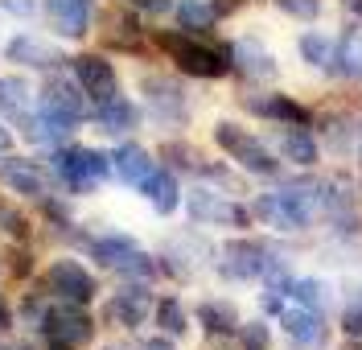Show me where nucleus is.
<instances>
[{"instance_id":"44","label":"nucleus","mask_w":362,"mask_h":350,"mask_svg":"<svg viewBox=\"0 0 362 350\" xmlns=\"http://www.w3.org/2000/svg\"><path fill=\"white\" fill-rule=\"evenodd\" d=\"M350 8H354V17H362V0H350Z\"/></svg>"},{"instance_id":"3","label":"nucleus","mask_w":362,"mask_h":350,"mask_svg":"<svg viewBox=\"0 0 362 350\" xmlns=\"http://www.w3.org/2000/svg\"><path fill=\"white\" fill-rule=\"evenodd\" d=\"M87 252H90V259H99L103 268H112V272H119L128 280L157 276V259L148 252H140L136 239H128V235H95V239H87Z\"/></svg>"},{"instance_id":"32","label":"nucleus","mask_w":362,"mask_h":350,"mask_svg":"<svg viewBox=\"0 0 362 350\" xmlns=\"http://www.w3.org/2000/svg\"><path fill=\"white\" fill-rule=\"evenodd\" d=\"M25 103H29L25 78H17V74H0V112H17V116H21Z\"/></svg>"},{"instance_id":"24","label":"nucleus","mask_w":362,"mask_h":350,"mask_svg":"<svg viewBox=\"0 0 362 350\" xmlns=\"http://www.w3.org/2000/svg\"><path fill=\"white\" fill-rule=\"evenodd\" d=\"M198 326L210 334V338H230V334H239V309L230 301H218V297H210V301L198 305Z\"/></svg>"},{"instance_id":"13","label":"nucleus","mask_w":362,"mask_h":350,"mask_svg":"<svg viewBox=\"0 0 362 350\" xmlns=\"http://www.w3.org/2000/svg\"><path fill=\"white\" fill-rule=\"evenodd\" d=\"M226 54H230V66L239 70L243 78H251V83H272L280 74L272 49L264 42H255V37H239L235 46H226Z\"/></svg>"},{"instance_id":"21","label":"nucleus","mask_w":362,"mask_h":350,"mask_svg":"<svg viewBox=\"0 0 362 350\" xmlns=\"http://www.w3.org/2000/svg\"><path fill=\"white\" fill-rule=\"evenodd\" d=\"M140 194L148 198V206L157 210V214H173V210L181 206V186L177 177H173V169H153L144 182H140Z\"/></svg>"},{"instance_id":"40","label":"nucleus","mask_w":362,"mask_h":350,"mask_svg":"<svg viewBox=\"0 0 362 350\" xmlns=\"http://www.w3.org/2000/svg\"><path fill=\"white\" fill-rule=\"evenodd\" d=\"M0 8H8L17 17H33L37 13V0H0Z\"/></svg>"},{"instance_id":"17","label":"nucleus","mask_w":362,"mask_h":350,"mask_svg":"<svg viewBox=\"0 0 362 350\" xmlns=\"http://www.w3.org/2000/svg\"><path fill=\"white\" fill-rule=\"evenodd\" d=\"M280 326L288 334V342L300 346V350H313V346L325 342V317H321L317 309H309V305L284 309V313H280Z\"/></svg>"},{"instance_id":"23","label":"nucleus","mask_w":362,"mask_h":350,"mask_svg":"<svg viewBox=\"0 0 362 350\" xmlns=\"http://www.w3.org/2000/svg\"><path fill=\"white\" fill-rule=\"evenodd\" d=\"M95 119H99V128H103V132H112V136H124V132H132L136 124H140V112H136L132 99H124V95H112V99L95 103Z\"/></svg>"},{"instance_id":"33","label":"nucleus","mask_w":362,"mask_h":350,"mask_svg":"<svg viewBox=\"0 0 362 350\" xmlns=\"http://www.w3.org/2000/svg\"><path fill=\"white\" fill-rule=\"evenodd\" d=\"M321 128H325V144H329L334 153H341V157L354 153V128L346 124V116H329Z\"/></svg>"},{"instance_id":"16","label":"nucleus","mask_w":362,"mask_h":350,"mask_svg":"<svg viewBox=\"0 0 362 350\" xmlns=\"http://www.w3.org/2000/svg\"><path fill=\"white\" fill-rule=\"evenodd\" d=\"M243 107H247L251 116L259 119H272V124H300V128H309V107H300L296 99H288V95H247L243 99Z\"/></svg>"},{"instance_id":"22","label":"nucleus","mask_w":362,"mask_h":350,"mask_svg":"<svg viewBox=\"0 0 362 350\" xmlns=\"http://www.w3.org/2000/svg\"><path fill=\"white\" fill-rule=\"evenodd\" d=\"M153 169H157V161H153V157H148L140 144H119V148L112 153V173L124 182V186H136V189H140V182H144Z\"/></svg>"},{"instance_id":"37","label":"nucleus","mask_w":362,"mask_h":350,"mask_svg":"<svg viewBox=\"0 0 362 350\" xmlns=\"http://www.w3.org/2000/svg\"><path fill=\"white\" fill-rule=\"evenodd\" d=\"M239 342H243V350H268L272 334H268L264 322H243V326H239Z\"/></svg>"},{"instance_id":"7","label":"nucleus","mask_w":362,"mask_h":350,"mask_svg":"<svg viewBox=\"0 0 362 350\" xmlns=\"http://www.w3.org/2000/svg\"><path fill=\"white\" fill-rule=\"evenodd\" d=\"M42 334L54 342V346H87L95 338V322H90L87 305H70V301H58L45 309V322H42Z\"/></svg>"},{"instance_id":"2","label":"nucleus","mask_w":362,"mask_h":350,"mask_svg":"<svg viewBox=\"0 0 362 350\" xmlns=\"http://www.w3.org/2000/svg\"><path fill=\"white\" fill-rule=\"evenodd\" d=\"M157 46L177 62V70L194 74V78H223L226 70H230V54L218 46L198 42L194 33H160Z\"/></svg>"},{"instance_id":"31","label":"nucleus","mask_w":362,"mask_h":350,"mask_svg":"<svg viewBox=\"0 0 362 350\" xmlns=\"http://www.w3.org/2000/svg\"><path fill=\"white\" fill-rule=\"evenodd\" d=\"M0 235H8L13 243H25L29 239V214L13 198H4V194H0Z\"/></svg>"},{"instance_id":"41","label":"nucleus","mask_w":362,"mask_h":350,"mask_svg":"<svg viewBox=\"0 0 362 350\" xmlns=\"http://www.w3.org/2000/svg\"><path fill=\"white\" fill-rule=\"evenodd\" d=\"M136 350H177V346H173V338H169V334H157V338H144Z\"/></svg>"},{"instance_id":"36","label":"nucleus","mask_w":362,"mask_h":350,"mask_svg":"<svg viewBox=\"0 0 362 350\" xmlns=\"http://www.w3.org/2000/svg\"><path fill=\"white\" fill-rule=\"evenodd\" d=\"M276 8L296 17V21H317L321 17V0H276Z\"/></svg>"},{"instance_id":"1","label":"nucleus","mask_w":362,"mask_h":350,"mask_svg":"<svg viewBox=\"0 0 362 350\" xmlns=\"http://www.w3.org/2000/svg\"><path fill=\"white\" fill-rule=\"evenodd\" d=\"M321 194H325V182H288L272 194H259L251 214L276 231H305L321 210Z\"/></svg>"},{"instance_id":"28","label":"nucleus","mask_w":362,"mask_h":350,"mask_svg":"<svg viewBox=\"0 0 362 350\" xmlns=\"http://www.w3.org/2000/svg\"><path fill=\"white\" fill-rule=\"evenodd\" d=\"M153 313H157L160 334H169V338H181V334L189 329V313H185V305H181L177 297H160V301L153 305Z\"/></svg>"},{"instance_id":"6","label":"nucleus","mask_w":362,"mask_h":350,"mask_svg":"<svg viewBox=\"0 0 362 350\" xmlns=\"http://www.w3.org/2000/svg\"><path fill=\"white\" fill-rule=\"evenodd\" d=\"M185 206H189V218L202 223V227H230V231H247L251 227V210L239 206L235 198L218 194V189H210V186L189 189Z\"/></svg>"},{"instance_id":"43","label":"nucleus","mask_w":362,"mask_h":350,"mask_svg":"<svg viewBox=\"0 0 362 350\" xmlns=\"http://www.w3.org/2000/svg\"><path fill=\"white\" fill-rule=\"evenodd\" d=\"M354 148H358V161H362V119H358V128H354Z\"/></svg>"},{"instance_id":"10","label":"nucleus","mask_w":362,"mask_h":350,"mask_svg":"<svg viewBox=\"0 0 362 350\" xmlns=\"http://www.w3.org/2000/svg\"><path fill=\"white\" fill-rule=\"evenodd\" d=\"M153 293L144 288V280L140 284H128V288H119V293H112L107 297V305H103V322L115 329H136L148 322V313H153Z\"/></svg>"},{"instance_id":"18","label":"nucleus","mask_w":362,"mask_h":350,"mask_svg":"<svg viewBox=\"0 0 362 350\" xmlns=\"http://www.w3.org/2000/svg\"><path fill=\"white\" fill-rule=\"evenodd\" d=\"M42 107L45 112H54V116L70 119V124H78V119L87 116V95L78 83H70V78H49L42 91Z\"/></svg>"},{"instance_id":"45","label":"nucleus","mask_w":362,"mask_h":350,"mask_svg":"<svg viewBox=\"0 0 362 350\" xmlns=\"http://www.w3.org/2000/svg\"><path fill=\"white\" fill-rule=\"evenodd\" d=\"M54 350H66V346H54Z\"/></svg>"},{"instance_id":"29","label":"nucleus","mask_w":362,"mask_h":350,"mask_svg":"<svg viewBox=\"0 0 362 350\" xmlns=\"http://www.w3.org/2000/svg\"><path fill=\"white\" fill-rule=\"evenodd\" d=\"M300 58L309 62V66H329V58H334V37L329 33H321V29H309V33H300Z\"/></svg>"},{"instance_id":"42","label":"nucleus","mask_w":362,"mask_h":350,"mask_svg":"<svg viewBox=\"0 0 362 350\" xmlns=\"http://www.w3.org/2000/svg\"><path fill=\"white\" fill-rule=\"evenodd\" d=\"M4 153H13V132H8L4 119H0V157H4Z\"/></svg>"},{"instance_id":"9","label":"nucleus","mask_w":362,"mask_h":350,"mask_svg":"<svg viewBox=\"0 0 362 350\" xmlns=\"http://www.w3.org/2000/svg\"><path fill=\"white\" fill-rule=\"evenodd\" d=\"M268 259H272L268 243H259V239H230L218 252V272L226 280H255V276H264Z\"/></svg>"},{"instance_id":"39","label":"nucleus","mask_w":362,"mask_h":350,"mask_svg":"<svg viewBox=\"0 0 362 350\" xmlns=\"http://www.w3.org/2000/svg\"><path fill=\"white\" fill-rule=\"evenodd\" d=\"M132 4L140 8V13H153V17H165V13H169V8H173L177 0H132Z\"/></svg>"},{"instance_id":"25","label":"nucleus","mask_w":362,"mask_h":350,"mask_svg":"<svg viewBox=\"0 0 362 350\" xmlns=\"http://www.w3.org/2000/svg\"><path fill=\"white\" fill-rule=\"evenodd\" d=\"M325 70H334L341 78H362V29H346L334 42V58Z\"/></svg>"},{"instance_id":"5","label":"nucleus","mask_w":362,"mask_h":350,"mask_svg":"<svg viewBox=\"0 0 362 350\" xmlns=\"http://www.w3.org/2000/svg\"><path fill=\"white\" fill-rule=\"evenodd\" d=\"M107 173H112V157H103L99 148H58L54 153V177L70 194H90Z\"/></svg>"},{"instance_id":"8","label":"nucleus","mask_w":362,"mask_h":350,"mask_svg":"<svg viewBox=\"0 0 362 350\" xmlns=\"http://www.w3.org/2000/svg\"><path fill=\"white\" fill-rule=\"evenodd\" d=\"M45 293H49L54 301L90 305L95 301V293H99V284H95V276H90L78 259L62 256V259H54V264L45 268Z\"/></svg>"},{"instance_id":"14","label":"nucleus","mask_w":362,"mask_h":350,"mask_svg":"<svg viewBox=\"0 0 362 350\" xmlns=\"http://www.w3.org/2000/svg\"><path fill=\"white\" fill-rule=\"evenodd\" d=\"M0 182L13 189V194H25V198H45L49 194V173H45L37 161H25V157H8L0 161Z\"/></svg>"},{"instance_id":"34","label":"nucleus","mask_w":362,"mask_h":350,"mask_svg":"<svg viewBox=\"0 0 362 350\" xmlns=\"http://www.w3.org/2000/svg\"><path fill=\"white\" fill-rule=\"evenodd\" d=\"M341 334L346 338H362V288H354L346 297V309H341Z\"/></svg>"},{"instance_id":"46","label":"nucleus","mask_w":362,"mask_h":350,"mask_svg":"<svg viewBox=\"0 0 362 350\" xmlns=\"http://www.w3.org/2000/svg\"><path fill=\"white\" fill-rule=\"evenodd\" d=\"M17 350H25V346H17Z\"/></svg>"},{"instance_id":"19","label":"nucleus","mask_w":362,"mask_h":350,"mask_svg":"<svg viewBox=\"0 0 362 350\" xmlns=\"http://www.w3.org/2000/svg\"><path fill=\"white\" fill-rule=\"evenodd\" d=\"M276 148H280V157L284 161L300 165V169H313L317 157H321V144L309 128H300V124H280V136H276Z\"/></svg>"},{"instance_id":"35","label":"nucleus","mask_w":362,"mask_h":350,"mask_svg":"<svg viewBox=\"0 0 362 350\" xmlns=\"http://www.w3.org/2000/svg\"><path fill=\"white\" fill-rule=\"evenodd\" d=\"M165 157L177 165V169H194V173H202V165H206L198 148H189V144H177V140H173V144H165Z\"/></svg>"},{"instance_id":"11","label":"nucleus","mask_w":362,"mask_h":350,"mask_svg":"<svg viewBox=\"0 0 362 350\" xmlns=\"http://www.w3.org/2000/svg\"><path fill=\"white\" fill-rule=\"evenodd\" d=\"M74 83L83 87L90 103H103V99L119 95V74L103 54H78L74 58Z\"/></svg>"},{"instance_id":"26","label":"nucleus","mask_w":362,"mask_h":350,"mask_svg":"<svg viewBox=\"0 0 362 350\" xmlns=\"http://www.w3.org/2000/svg\"><path fill=\"white\" fill-rule=\"evenodd\" d=\"M70 132H74V124L62 116H54V112H45L42 103H37V112L25 116V136L37 140V144H62Z\"/></svg>"},{"instance_id":"15","label":"nucleus","mask_w":362,"mask_h":350,"mask_svg":"<svg viewBox=\"0 0 362 350\" xmlns=\"http://www.w3.org/2000/svg\"><path fill=\"white\" fill-rule=\"evenodd\" d=\"M4 58L17 62V66H29V70H54L62 62V54L54 42H45L37 33H17L8 46H4Z\"/></svg>"},{"instance_id":"38","label":"nucleus","mask_w":362,"mask_h":350,"mask_svg":"<svg viewBox=\"0 0 362 350\" xmlns=\"http://www.w3.org/2000/svg\"><path fill=\"white\" fill-rule=\"evenodd\" d=\"M112 42L124 49H136V42H140V29H136L132 17H115L112 21Z\"/></svg>"},{"instance_id":"4","label":"nucleus","mask_w":362,"mask_h":350,"mask_svg":"<svg viewBox=\"0 0 362 350\" xmlns=\"http://www.w3.org/2000/svg\"><path fill=\"white\" fill-rule=\"evenodd\" d=\"M214 144H218V148H223L239 169H247V173H255V177H272V173L280 169V161L272 157L268 144H264L259 136H251L247 128L230 124V119L214 124Z\"/></svg>"},{"instance_id":"12","label":"nucleus","mask_w":362,"mask_h":350,"mask_svg":"<svg viewBox=\"0 0 362 350\" xmlns=\"http://www.w3.org/2000/svg\"><path fill=\"white\" fill-rule=\"evenodd\" d=\"M140 87H144V99H148L153 119H160V124H185L189 107H185V91H181V83L165 78V74H144Z\"/></svg>"},{"instance_id":"27","label":"nucleus","mask_w":362,"mask_h":350,"mask_svg":"<svg viewBox=\"0 0 362 350\" xmlns=\"http://www.w3.org/2000/svg\"><path fill=\"white\" fill-rule=\"evenodd\" d=\"M173 13H177V21L185 33H202V29H210V25L218 21L223 4H214V0H177Z\"/></svg>"},{"instance_id":"30","label":"nucleus","mask_w":362,"mask_h":350,"mask_svg":"<svg viewBox=\"0 0 362 350\" xmlns=\"http://www.w3.org/2000/svg\"><path fill=\"white\" fill-rule=\"evenodd\" d=\"M288 293H293V297H296L300 305L317 309V313H321L325 305L334 301V288H329L325 280H317V276H300V280H293V288H288Z\"/></svg>"},{"instance_id":"20","label":"nucleus","mask_w":362,"mask_h":350,"mask_svg":"<svg viewBox=\"0 0 362 350\" xmlns=\"http://www.w3.org/2000/svg\"><path fill=\"white\" fill-rule=\"evenodd\" d=\"M49 21L58 29V37L78 42L90 29V0H49Z\"/></svg>"}]
</instances>
